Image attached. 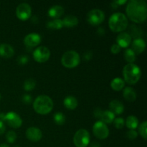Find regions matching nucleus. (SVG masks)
Returning a JSON list of instances; mask_svg holds the SVG:
<instances>
[{
    "instance_id": "1",
    "label": "nucleus",
    "mask_w": 147,
    "mask_h": 147,
    "mask_svg": "<svg viewBox=\"0 0 147 147\" xmlns=\"http://www.w3.org/2000/svg\"><path fill=\"white\" fill-rule=\"evenodd\" d=\"M126 14L132 22L142 23L147 17V4L144 0H131L126 6Z\"/></svg>"
},
{
    "instance_id": "2",
    "label": "nucleus",
    "mask_w": 147,
    "mask_h": 147,
    "mask_svg": "<svg viewBox=\"0 0 147 147\" xmlns=\"http://www.w3.org/2000/svg\"><path fill=\"white\" fill-rule=\"evenodd\" d=\"M33 107L37 113L45 115L53 110V101L49 96L41 95L36 98L33 103Z\"/></svg>"
},
{
    "instance_id": "3",
    "label": "nucleus",
    "mask_w": 147,
    "mask_h": 147,
    "mask_svg": "<svg viewBox=\"0 0 147 147\" xmlns=\"http://www.w3.org/2000/svg\"><path fill=\"white\" fill-rule=\"evenodd\" d=\"M109 25L113 32H122L128 27V19L124 14L116 12L112 14L109 20Z\"/></svg>"
},
{
    "instance_id": "4",
    "label": "nucleus",
    "mask_w": 147,
    "mask_h": 147,
    "mask_svg": "<svg viewBox=\"0 0 147 147\" xmlns=\"http://www.w3.org/2000/svg\"><path fill=\"white\" fill-rule=\"evenodd\" d=\"M123 76L124 80L129 84H135L137 83L142 76V71L139 66L134 63L126 65L123 69Z\"/></svg>"
},
{
    "instance_id": "5",
    "label": "nucleus",
    "mask_w": 147,
    "mask_h": 147,
    "mask_svg": "<svg viewBox=\"0 0 147 147\" xmlns=\"http://www.w3.org/2000/svg\"><path fill=\"white\" fill-rule=\"evenodd\" d=\"M80 57L75 50H69L63 54L61 63L63 66L67 68H73L80 64Z\"/></svg>"
},
{
    "instance_id": "6",
    "label": "nucleus",
    "mask_w": 147,
    "mask_h": 147,
    "mask_svg": "<svg viewBox=\"0 0 147 147\" xmlns=\"http://www.w3.org/2000/svg\"><path fill=\"white\" fill-rule=\"evenodd\" d=\"M73 142L76 147H87L90 144V134L86 129H80L75 134Z\"/></svg>"
},
{
    "instance_id": "7",
    "label": "nucleus",
    "mask_w": 147,
    "mask_h": 147,
    "mask_svg": "<svg viewBox=\"0 0 147 147\" xmlns=\"http://www.w3.org/2000/svg\"><path fill=\"white\" fill-rule=\"evenodd\" d=\"M105 19V14L102 10L98 9H92L88 13L87 20L89 24L92 25H98L101 24Z\"/></svg>"
},
{
    "instance_id": "8",
    "label": "nucleus",
    "mask_w": 147,
    "mask_h": 147,
    "mask_svg": "<svg viewBox=\"0 0 147 147\" xmlns=\"http://www.w3.org/2000/svg\"><path fill=\"white\" fill-rule=\"evenodd\" d=\"M93 131L95 136L100 139H106L109 135V128L106 126V123L100 121L94 123L93 127Z\"/></svg>"
},
{
    "instance_id": "9",
    "label": "nucleus",
    "mask_w": 147,
    "mask_h": 147,
    "mask_svg": "<svg viewBox=\"0 0 147 147\" xmlns=\"http://www.w3.org/2000/svg\"><path fill=\"white\" fill-rule=\"evenodd\" d=\"M50 57V51L47 47L40 46L33 52V57L35 61L42 63L47 61Z\"/></svg>"
},
{
    "instance_id": "10",
    "label": "nucleus",
    "mask_w": 147,
    "mask_h": 147,
    "mask_svg": "<svg viewBox=\"0 0 147 147\" xmlns=\"http://www.w3.org/2000/svg\"><path fill=\"white\" fill-rule=\"evenodd\" d=\"M16 14L20 20L23 21L28 20L32 14L31 7L27 3H21L17 7Z\"/></svg>"
},
{
    "instance_id": "11",
    "label": "nucleus",
    "mask_w": 147,
    "mask_h": 147,
    "mask_svg": "<svg viewBox=\"0 0 147 147\" xmlns=\"http://www.w3.org/2000/svg\"><path fill=\"white\" fill-rule=\"evenodd\" d=\"M5 122L14 129H18L22 124V119L17 113L13 111L5 113Z\"/></svg>"
},
{
    "instance_id": "12",
    "label": "nucleus",
    "mask_w": 147,
    "mask_h": 147,
    "mask_svg": "<svg viewBox=\"0 0 147 147\" xmlns=\"http://www.w3.org/2000/svg\"><path fill=\"white\" fill-rule=\"evenodd\" d=\"M26 136L32 142H38L42 137V133L38 128L30 127L26 131Z\"/></svg>"
},
{
    "instance_id": "13",
    "label": "nucleus",
    "mask_w": 147,
    "mask_h": 147,
    "mask_svg": "<svg viewBox=\"0 0 147 147\" xmlns=\"http://www.w3.org/2000/svg\"><path fill=\"white\" fill-rule=\"evenodd\" d=\"M41 42V37L37 33H30L24 39L25 45L28 47H35Z\"/></svg>"
},
{
    "instance_id": "14",
    "label": "nucleus",
    "mask_w": 147,
    "mask_h": 147,
    "mask_svg": "<svg viewBox=\"0 0 147 147\" xmlns=\"http://www.w3.org/2000/svg\"><path fill=\"white\" fill-rule=\"evenodd\" d=\"M131 42V37L128 32H121L116 37V44L121 47H127Z\"/></svg>"
},
{
    "instance_id": "15",
    "label": "nucleus",
    "mask_w": 147,
    "mask_h": 147,
    "mask_svg": "<svg viewBox=\"0 0 147 147\" xmlns=\"http://www.w3.org/2000/svg\"><path fill=\"white\" fill-rule=\"evenodd\" d=\"M146 48V42L142 38L135 39L132 42V49L135 54H141Z\"/></svg>"
},
{
    "instance_id": "16",
    "label": "nucleus",
    "mask_w": 147,
    "mask_h": 147,
    "mask_svg": "<svg viewBox=\"0 0 147 147\" xmlns=\"http://www.w3.org/2000/svg\"><path fill=\"white\" fill-rule=\"evenodd\" d=\"M109 108L111 109V111L114 115L121 114L124 111V106L123 103L118 100H111L109 104Z\"/></svg>"
},
{
    "instance_id": "17",
    "label": "nucleus",
    "mask_w": 147,
    "mask_h": 147,
    "mask_svg": "<svg viewBox=\"0 0 147 147\" xmlns=\"http://www.w3.org/2000/svg\"><path fill=\"white\" fill-rule=\"evenodd\" d=\"M14 49L10 45L4 44L0 45V55L5 58H9L14 55Z\"/></svg>"
},
{
    "instance_id": "18",
    "label": "nucleus",
    "mask_w": 147,
    "mask_h": 147,
    "mask_svg": "<svg viewBox=\"0 0 147 147\" xmlns=\"http://www.w3.org/2000/svg\"><path fill=\"white\" fill-rule=\"evenodd\" d=\"M64 13V8L60 5H54L50 7L48 10V15L51 18L59 19Z\"/></svg>"
},
{
    "instance_id": "19",
    "label": "nucleus",
    "mask_w": 147,
    "mask_h": 147,
    "mask_svg": "<svg viewBox=\"0 0 147 147\" xmlns=\"http://www.w3.org/2000/svg\"><path fill=\"white\" fill-rule=\"evenodd\" d=\"M63 103H64V106H65V108H67L69 110H74V109H76L77 108L78 104L77 99L74 96H67L64 99Z\"/></svg>"
},
{
    "instance_id": "20",
    "label": "nucleus",
    "mask_w": 147,
    "mask_h": 147,
    "mask_svg": "<svg viewBox=\"0 0 147 147\" xmlns=\"http://www.w3.org/2000/svg\"><path fill=\"white\" fill-rule=\"evenodd\" d=\"M123 96L128 101L133 102L136 99V91L131 87L125 88L123 91Z\"/></svg>"
},
{
    "instance_id": "21",
    "label": "nucleus",
    "mask_w": 147,
    "mask_h": 147,
    "mask_svg": "<svg viewBox=\"0 0 147 147\" xmlns=\"http://www.w3.org/2000/svg\"><path fill=\"white\" fill-rule=\"evenodd\" d=\"M63 20V27H73L78 24V20L76 16L68 15L66 16Z\"/></svg>"
},
{
    "instance_id": "22",
    "label": "nucleus",
    "mask_w": 147,
    "mask_h": 147,
    "mask_svg": "<svg viewBox=\"0 0 147 147\" xmlns=\"http://www.w3.org/2000/svg\"><path fill=\"white\" fill-rule=\"evenodd\" d=\"M115 119V115L111 111H103L100 116V121L104 123H111Z\"/></svg>"
},
{
    "instance_id": "23",
    "label": "nucleus",
    "mask_w": 147,
    "mask_h": 147,
    "mask_svg": "<svg viewBox=\"0 0 147 147\" xmlns=\"http://www.w3.org/2000/svg\"><path fill=\"white\" fill-rule=\"evenodd\" d=\"M129 34L131 36V37H134L135 39L142 38V36L143 35V31L140 27H137L136 25H131L129 27Z\"/></svg>"
},
{
    "instance_id": "24",
    "label": "nucleus",
    "mask_w": 147,
    "mask_h": 147,
    "mask_svg": "<svg viewBox=\"0 0 147 147\" xmlns=\"http://www.w3.org/2000/svg\"><path fill=\"white\" fill-rule=\"evenodd\" d=\"M124 80L120 78H116L113 80H112L111 83V87L113 90H116V91H119V90H122L124 88Z\"/></svg>"
},
{
    "instance_id": "25",
    "label": "nucleus",
    "mask_w": 147,
    "mask_h": 147,
    "mask_svg": "<svg viewBox=\"0 0 147 147\" xmlns=\"http://www.w3.org/2000/svg\"><path fill=\"white\" fill-rule=\"evenodd\" d=\"M126 125L130 130H134L139 126V120L134 116H129L126 120Z\"/></svg>"
},
{
    "instance_id": "26",
    "label": "nucleus",
    "mask_w": 147,
    "mask_h": 147,
    "mask_svg": "<svg viewBox=\"0 0 147 147\" xmlns=\"http://www.w3.org/2000/svg\"><path fill=\"white\" fill-rule=\"evenodd\" d=\"M46 26L47 28L51 29V30H60L63 27V20L60 19H55L52 21L47 22Z\"/></svg>"
},
{
    "instance_id": "27",
    "label": "nucleus",
    "mask_w": 147,
    "mask_h": 147,
    "mask_svg": "<svg viewBox=\"0 0 147 147\" xmlns=\"http://www.w3.org/2000/svg\"><path fill=\"white\" fill-rule=\"evenodd\" d=\"M123 57L124 59L128 62L129 63H133L136 60V54L134 53L133 50L129 48L124 52L123 54Z\"/></svg>"
},
{
    "instance_id": "28",
    "label": "nucleus",
    "mask_w": 147,
    "mask_h": 147,
    "mask_svg": "<svg viewBox=\"0 0 147 147\" xmlns=\"http://www.w3.org/2000/svg\"><path fill=\"white\" fill-rule=\"evenodd\" d=\"M53 119H54L55 122L57 125H63L65 122V116L61 112H57V113H55Z\"/></svg>"
},
{
    "instance_id": "29",
    "label": "nucleus",
    "mask_w": 147,
    "mask_h": 147,
    "mask_svg": "<svg viewBox=\"0 0 147 147\" xmlns=\"http://www.w3.org/2000/svg\"><path fill=\"white\" fill-rule=\"evenodd\" d=\"M36 82L34 79H27L24 83V89L26 91H30L35 88Z\"/></svg>"
},
{
    "instance_id": "30",
    "label": "nucleus",
    "mask_w": 147,
    "mask_h": 147,
    "mask_svg": "<svg viewBox=\"0 0 147 147\" xmlns=\"http://www.w3.org/2000/svg\"><path fill=\"white\" fill-rule=\"evenodd\" d=\"M147 122L146 121H144L142 122V123L140 124L139 128V134L142 136L144 139H146L147 138Z\"/></svg>"
},
{
    "instance_id": "31",
    "label": "nucleus",
    "mask_w": 147,
    "mask_h": 147,
    "mask_svg": "<svg viewBox=\"0 0 147 147\" xmlns=\"http://www.w3.org/2000/svg\"><path fill=\"white\" fill-rule=\"evenodd\" d=\"M6 139L8 143L13 144L17 139V134L13 131H9L6 134Z\"/></svg>"
},
{
    "instance_id": "32",
    "label": "nucleus",
    "mask_w": 147,
    "mask_h": 147,
    "mask_svg": "<svg viewBox=\"0 0 147 147\" xmlns=\"http://www.w3.org/2000/svg\"><path fill=\"white\" fill-rule=\"evenodd\" d=\"M113 122L115 127H116V129H122V128L123 127V126H124V123H125L124 119H123V118H121V117L115 119Z\"/></svg>"
},
{
    "instance_id": "33",
    "label": "nucleus",
    "mask_w": 147,
    "mask_h": 147,
    "mask_svg": "<svg viewBox=\"0 0 147 147\" xmlns=\"http://www.w3.org/2000/svg\"><path fill=\"white\" fill-rule=\"evenodd\" d=\"M29 60V57L27 55H20L19 56L18 58H17V63L20 65H26L28 63Z\"/></svg>"
},
{
    "instance_id": "34",
    "label": "nucleus",
    "mask_w": 147,
    "mask_h": 147,
    "mask_svg": "<svg viewBox=\"0 0 147 147\" xmlns=\"http://www.w3.org/2000/svg\"><path fill=\"white\" fill-rule=\"evenodd\" d=\"M138 136V133L134 130H130L126 132V137L129 139L133 140V139H136Z\"/></svg>"
},
{
    "instance_id": "35",
    "label": "nucleus",
    "mask_w": 147,
    "mask_h": 147,
    "mask_svg": "<svg viewBox=\"0 0 147 147\" xmlns=\"http://www.w3.org/2000/svg\"><path fill=\"white\" fill-rule=\"evenodd\" d=\"M22 100L24 104H30L32 103V96L29 94L23 95Z\"/></svg>"
},
{
    "instance_id": "36",
    "label": "nucleus",
    "mask_w": 147,
    "mask_h": 147,
    "mask_svg": "<svg viewBox=\"0 0 147 147\" xmlns=\"http://www.w3.org/2000/svg\"><path fill=\"white\" fill-rule=\"evenodd\" d=\"M83 57L85 60L88 61L93 57V53L91 51H86L83 55Z\"/></svg>"
},
{
    "instance_id": "37",
    "label": "nucleus",
    "mask_w": 147,
    "mask_h": 147,
    "mask_svg": "<svg viewBox=\"0 0 147 147\" xmlns=\"http://www.w3.org/2000/svg\"><path fill=\"white\" fill-rule=\"evenodd\" d=\"M111 51L113 54H117V53H120L121 51V47L118 45L117 44H114L111 46Z\"/></svg>"
},
{
    "instance_id": "38",
    "label": "nucleus",
    "mask_w": 147,
    "mask_h": 147,
    "mask_svg": "<svg viewBox=\"0 0 147 147\" xmlns=\"http://www.w3.org/2000/svg\"><path fill=\"white\" fill-rule=\"evenodd\" d=\"M103 111L100 109H96L94 110V112H93V114H94V116L98 119H100V116H101V113Z\"/></svg>"
},
{
    "instance_id": "39",
    "label": "nucleus",
    "mask_w": 147,
    "mask_h": 147,
    "mask_svg": "<svg viewBox=\"0 0 147 147\" xmlns=\"http://www.w3.org/2000/svg\"><path fill=\"white\" fill-rule=\"evenodd\" d=\"M5 130H6V127L4 122L0 121V135L3 134L4 133V131H5Z\"/></svg>"
},
{
    "instance_id": "40",
    "label": "nucleus",
    "mask_w": 147,
    "mask_h": 147,
    "mask_svg": "<svg viewBox=\"0 0 147 147\" xmlns=\"http://www.w3.org/2000/svg\"><path fill=\"white\" fill-rule=\"evenodd\" d=\"M97 34L100 36L104 35L105 34V30L103 28V27H99L97 30Z\"/></svg>"
},
{
    "instance_id": "41",
    "label": "nucleus",
    "mask_w": 147,
    "mask_h": 147,
    "mask_svg": "<svg viewBox=\"0 0 147 147\" xmlns=\"http://www.w3.org/2000/svg\"><path fill=\"white\" fill-rule=\"evenodd\" d=\"M90 147H100V144L97 142H93L92 143H90Z\"/></svg>"
},
{
    "instance_id": "42",
    "label": "nucleus",
    "mask_w": 147,
    "mask_h": 147,
    "mask_svg": "<svg viewBox=\"0 0 147 147\" xmlns=\"http://www.w3.org/2000/svg\"><path fill=\"white\" fill-rule=\"evenodd\" d=\"M5 121V113H0V121L4 122Z\"/></svg>"
},
{
    "instance_id": "43",
    "label": "nucleus",
    "mask_w": 147,
    "mask_h": 147,
    "mask_svg": "<svg viewBox=\"0 0 147 147\" xmlns=\"http://www.w3.org/2000/svg\"><path fill=\"white\" fill-rule=\"evenodd\" d=\"M117 4L118 6H120V5H122V4H125V3L126 2V0H122V1H120V0H119V1H114Z\"/></svg>"
},
{
    "instance_id": "44",
    "label": "nucleus",
    "mask_w": 147,
    "mask_h": 147,
    "mask_svg": "<svg viewBox=\"0 0 147 147\" xmlns=\"http://www.w3.org/2000/svg\"><path fill=\"white\" fill-rule=\"evenodd\" d=\"M32 22L34 23H37V22H38V19L37 18L36 16H33L32 18Z\"/></svg>"
},
{
    "instance_id": "45",
    "label": "nucleus",
    "mask_w": 147,
    "mask_h": 147,
    "mask_svg": "<svg viewBox=\"0 0 147 147\" xmlns=\"http://www.w3.org/2000/svg\"><path fill=\"white\" fill-rule=\"evenodd\" d=\"M0 147H9V146L7 144H0Z\"/></svg>"
},
{
    "instance_id": "46",
    "label": "nucleus",
    "mask_w": 147,
    "mask_h": 147,
    "mask_svg": "<svg viewBox=\"0 0 147 147\" xmlns=\"http://www.w3.org/2000/svg\"><path fill=\"white\" fill-rule=\"evenodd\" d=\"M1 94H0V100H1Z\"/></svg>"
},
{
    "instance_id": "47",
    "label": "nucleus",
    "mask_w": 147,
    "mask_h": 147,
    "mask_svg": "<svg viewBox=\"0 0 147 147\" xmlns=\"http://www.w3.org/2000/svg\"><path fill=\"white\" fill-rule=\"evenodd\" d=\"M14 147H20V146H15Z\"/></svg>"
}]
</instances>
